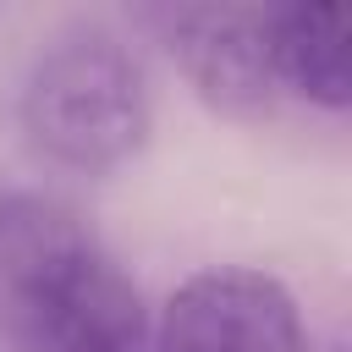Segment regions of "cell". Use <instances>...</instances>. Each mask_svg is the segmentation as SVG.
<instances>
[{
    "label": "cell",
    "mask_w": 352,
    "mask_h": 352,
    "mask_svg": "<svg viewBox=\"0 0 352 352\" xmlns=\"http://www.w3.org/2000/svg\"><path fill=\"white\" fill-rule=\"evenodd\" d=\"M0 319L16 352H154L138 286L50 198H0Z\"/></svg>",
    "instance_id": "obj_1"
},
{
    "label": "cell",
    "mask_w": 352,
    "mask_h": 352,
    "mask_svg": "<svg viewBox=\"0 0 352 352\" xmlns=\"http://www.w3.org/2000/svg\"><path fill=\"white\" fill-rule=\"evenodd\" d=\"M28 138L72 170H116L148 138V88L138 60L110 33L55 38L22 88Z\"/></svg>",
    "instance_id": "obj_2"
},
{
    "label": "cell",
    "mask_w": 352,
    "mask_h": 352,
    "mask_svg": "<svg viewBox=\"0 0 352 352\" xmlns=\"http://www.w3.org/2000/svg\"><path fill=\"white\" fill-rule=\"evenodd\" d=\"M154 352H302V319L264 270H198L170 292Z\"/></svg>",
    "instance_id": "obj_3"
},
{
    "label": "cell",
    "mask_w": 352,
    "mask_h": 352,
    "mask_svg": "<svg viewBox=\"0 0 352 352\" xmlns=\"http://www.w3.org/2000/svg\"><path fill=\"white\" fill-rule=\"evenodd\" d=\"M170 50L187 82L214 110H264L280 94L275 50H270V11L253 6H182L170 22Z\"/></svg>",
    "instance_id": "obj_4"
},
{
    "label": "cell",
    "mask_w": 352,
    "mask_h": 352,
    "mask_svg": "<svg viewBox=\"0 0 352 352\" xmlns=\"http://www.w3.org/2000/svg\"><path fill=\"white\" fill-rule=\"evenodd\" d=\"M270 50L280 88L341 110L352 104V33L341 6H275L270 11Z\"/></svg>",
    "instance_id": "obj_5"
}]
</instances>
